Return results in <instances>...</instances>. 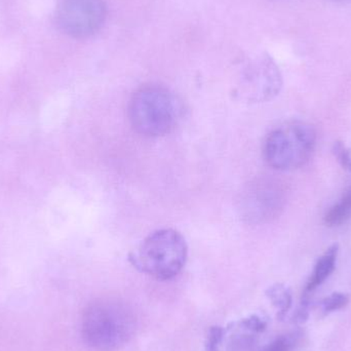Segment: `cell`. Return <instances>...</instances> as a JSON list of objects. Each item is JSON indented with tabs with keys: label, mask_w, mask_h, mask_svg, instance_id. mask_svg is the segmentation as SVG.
<instances>
[{
	"label": "cell",
	"mask_w": 351,
	"mask_h": 351,
	"mask_svg": "<svg viewBox=\"0 0 351 351\" xmlns=\"http://www.w3.org/2000/svg\"><path fill=\"white\" fill-rule=\"evenodd\" d=\"M137 322L129 305L117 299H100L84 311L82 335L96 351H115L133 338Z\"/></svg>",
	"instance_id": "obj_1"
},
{
	"label": "cell",
	"mask_w": 351,
	"mask_h": 351,
	"mask_svg": "<svg viewBox=\"0 0 351 351\" xmlns=\"http://www.w3.org/2000/svg\"><path fill=\"white\" fill-rule=\"evenodd\" d=\"M300 334L280 335L265 346L261 351H293L298 346Z\"/></svg>",
	"instance_id": "obj_12"
},
{
	"label": "cell",
	"mask_w": 351,
	"mask_h": 351,
	"mask_svg": "<svg viewBox=\"0 0 351 351\" xmlns=\"http://www.w3.org/2000/svg\"><path fill=\"white\" fill-rule=\"evenodd\" d=\"M243 202L245 218L252 222H267L276 218L284 206V190L278 182L262 180L247 190Z\"/></svg>",
	"instance_id": "obj_7"
},
{
	"label": "cell",
	"mask_w": 351,
	"mask_h": 351,
	"mask_svg": "<svg viewBox=\"0 0 351 351\" xmlns=\"http://www.w3.org/2000/svg\"><path fill=\"white\" fill-rule=\"evenodd\" d=\"M237 325L241 329L250 332V333L260 334L265 331L267 328V322L258 315H251L247 319H241Z\"/></svg>",
	"instance_id": "obj_13"
},
{
	"label": "cell",
	"mask_w": 351,
	"mask_h": 351,
	"mask_svg": "<svg viewBox=\"0 0 351 351\" xmlns=\"http://www.w3.org/2000/svg\"><path fill=\"white\" fill-rule=\"evenodd\" d=\"M187 257L183 235L175 229L166 228L148 235L139 249L130 254L129 260L142 274L158 280H169L182 271Z\"/></svg>",
	"instance_id": "obj_3"
},
{
	"label": "cell",
	"mask_w": 351,
	"mask_h": 351,
	"mask_svg": "<svg viewBox=\"0 0 351 351\" xmlns=\"http://www.w3.org/2000/svg\"><path fill=\"white\" fill-rule=\"evenodd\" d=\"M333 152L339 164L346 170L351 171V156L346 146L342 142H335Z\"/></svg>",
	"instance_id": "obj_15"
},
{
	"label": "cell",
	"mask_w": 351,
	"mask_h": 351,
	"mask_svg": "<svg viewBox=\"0 0 351 351\" xmlns=\"http://www.w3.org/2000/svg\"><path fill=\"white\" fill-rule=\"evenodd\" d=\"M128 112L132 127L140 135L162 137L177 127L183 105L172 90L152 84L133 95Z\"/></svg>",
	"instance_id": "obj_2"
},
{
	"label": "cell",
	"mask_w": 351,
	"mask_h": 351,
	"mask_svg": "<svg viewBox=\"0 0 351 351\" xmlns=\"http://www.w3.org/2000/svg\"><path fill=\"white\" fill-rule=\"evenodd\" d=\"M225 330L219 326L210 327L206 341V351H220L224 340Z\"/></svg>",
	"instance_id": "obj_14"
},
{
	"label": "cell",
	"mask_w": 351,
	"mask_h": 351,
	"mask_svg": "<svg viewBox=\"0 0 351 351\" xmlns=\"http://www.w3.org/2000/svg\"><path fill=\"white\" fill-rule=\"evenodd\" d=\"M317 145L313 125L288 121L272 130L263 144V158L274 170H296L311 160Z\"/></svg>",
	"instance_id": "obj_4"
},
{
	"label": "cell",
	"mask_w": 351,
	"mask_h": 351,
	"mask_svg": "<svg viewBox=\"0 0 351 351\" xmlns=\"http://www.w3.org/2000/svg\"><path fill=\"white\" fill-rule=\"evenodd\" d=\"M351 217V187L348 188L339 200L330 208L324 217L326 225L329 227L340 226Z\"/></svg>",
	"instance_id": "obj_9"
},
{
	"label": "cell",
	"mask_w": 351,
	"mask_h": 351,
	"mask_svg": "<svg viewBox=\"0 0 351 351\" xmlns=\"http://www.w3.org/2000/svg\"><path fill=\"white\" fill-rule=\"evenodd\" d=\"M338 252H339V247L337 243H334L319 258L313 268V274L305 286L303 295L309 296L333 274L336 268V262H337Z\"/></svg>",
	"instance_id": "obj_8"
},
{
	"label": "cell",
	"mask_w": 351,
	"mask_h": 351,
	"mask_svg": "<svg viewBox=\"0 0 351 351\" xmlns=\"http://www.w3.org/2000/svg\"><path fill=\"white\" fill-rule=\"evenodd\" d=\"M348 302H350V297L348 295L337 292L333 293V294L323 299L319 303V307L321 309V313L327 315L344 308L348 304Z\"/></svg>",
	"instance_id": "obj_11"
},
{
	"label": "cell",
	"mask_w": 351,
	"mask_h": 351,
	"mask_svg": "<svg viewBox=\"0 0 351 351\" xmlns=\"http://www.w3.org/2000/svg\"><path fill=\"white\" fill-rule=\"evenodd\" d=\"M311 303L309 296L307 295H303L302 300H301L300 305H299L298 309L295 313L293 321L294 323L304 324L307 321L309 317V311H311Z\"/></svg>",
	"instance_id": "obj_16"
},
{
	"label": "cell",
	"mask_w": 351,
	"mask_h": 351,
	"mask_svg": "<svg viewBox=\"0 0 351 351\" xmlns=\"http://www.w3.org/2000/svg\"><path fill=\"white\" fill-rule=\"evenodd\" d=\"M107 16L104 0H60L56 8L58 28L72 38H88L96 34Z\"/></svg>",
	"instance_id": "obj_5"
},
{
	"label": "cell",
	"mask_w": 351,
	"mask_h": 351,
	"mask_svg": "<svg viewBox=\"0 0 351 351\" xmlns=\"http://www.w3.org/2000/svg\"><path fill=\"white\" fill-rule=\"evenodd\" d=\"M266 296L278 311V319L282 321L292 307L293 299L290 289L285 285L276 284L267 289Z\"/></svg>",
	"instance_id": "obj_10"
},
{
	"label": "cell",
	"mask_w": 351,
	"mask_h": 351,
	"mask_svg": "<svg viewBox=\"0 0 351 351\" xmlns=\"http://www.w3.org/2000/svg\"><path fill=\"white\" fill-rule=\"evenodd\" d=\"M282 86L280 68L270 56L261 53L243 66L237 93L247 102L262 103L274 99Z\"/></svg>",
	"instance_id": "obj_6"
}]
</instances>
